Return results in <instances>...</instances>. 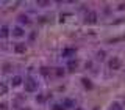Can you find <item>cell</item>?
Returning <instances> with one entry per match:
<instances>
[{"label": "cell", "mask_w": 125, "mask_h": 110, "mask_svg": "<svg viewBox=\"0 0 125 110\" xmlns=\"http://www.w3.org/2000/svg\"><path fill=\"white\" fill-rule=\"evenodd\" d=\"M25 90L27 91H34V90H38V82H34V79H27L25 80Z\"/></svg>", "instance_id": "6da1fadb"}, {"label": "cell", "mask_w": 125, "mask_h": 110, "mask_svg": "<svg viewBox=\"0 0 125 110\" xmlns=\"http://www.w3.org/2000/svg\"><path fill=\"white\" fill-rule=\"evenodd\" d=\"M109 68H111V69H119L120 68V60L117 57H114L111 61H109Z\"/></svg>", "instance_id": "7a4b0ae2"}, {"label": "cell", "mask_w": 125, "mask_h": 110, "mask_svg": "<svg viewBox=\"0 0 125 110\" xmlns=\"http://www.w3.org/2000/svg\"><path fill=\"white\" fill-rule=\"evenodd\" d=\"M11 31H13V36H17V38H21V36H23V35H25V31H23L22 27H14Z\"/></svg>", "instance_id": "3957f363"}, {"label": "cell", "mask_w": 125, "mask_h": 110, "mask_svg": "<svg viewBox=\"0 0 125 110\" xmlns=\"http://www.w3.org/2000/svg\"><path fill=\"white\" fill-rule=\"evenodd\" d=\"M95 21H97V14L94 13V11H91L89 16H86V22H88V24H94Z\"/></svg>", "instance_id": "277c9868"}, {"label": "cell", "mask_w": 125, "mask_h": 110, "mask_svg": "<svg viewBox=\"0 0 125 110\" xmlns=\"http://www.w3.org/2000/svg\"><path fill=\"white\" fill-rule=\"evenodd\" d=\"M19 22H21V24H28L30 22V17L27 14H21V16H19Z\"/></svg>", "instance_id": "5b68a950"}, {"label": "cell", "mask_w": 125, "mask_h": 110, "mask_svg": "<svg viewBox=\"0 0 125 110\" xmlns=\"http://www.w3.org/2000/svg\"><path fill=\"white\" fill-rule=\"evenodd\" d=\"M13 86H17V85H21V82H22V77L21 76H16V77H13Z\"/></svg>", "instance_id": "8992f818"}, {"label": "cell", "mask_w": 125, "mask_h": 110, "mask_svg": "<svg viewBox=\"0 0 125 110\" xmlns=\"http://www.w3.org/2000/svg\"><path fill=\"white\" fill-rule=\"evenodd\" d=\"M77 66H78V61L77 60H72V61L69 63V71H75Z\"/></svg>", "instance_id": "52a82bcc"}, {"label": "cell", "mask_w": 125, "mask_h": 110, "mask_svg": "<svg viewBox=\"0 0 125 110\" xmlns=\"http://www.w3.org/2000/svg\"><path fill=\"white\" fill-rule=\"evenodd\" d=\"M25 49H27L25 44H19V46H16V47H14L16 52H25Z\"/></svg>", "instance_id": "ba28073f"}, {"label": "cell", "mask_w": 125, "mask_h": 110, "mask_svg": "<svg viewBox=\"0 0 125 110\" xmlns=\"http://www.w3.org/2000/svg\"><path fill=\"white\" fill-rule=\"evenodd\" d=\"M6 91H8V86L5 83H0V94H6Z\"/></svg>", "instance_id": "9c48e42d"}, {"label": "cell", "mask_w": 125, "mask_h": 110, "mask_svg": "<svg viewBox=\"0 0 125 110\" xmlns=\"http://www.w3.org/2000/svg\"><path fill=\"white\" fill-rule=\"evenodd\" d=\"M6 35H8V28H6V27H2V28H0V36H6Z\"/></svg>", "instance_id": "30bf717a"}, {"label": "cell", "mask_w": 125, "mask_h": 110, "mask_svg": "<svg viewBox=\"0 0 125 110\" xmlns=\"http://www.w3.org/2000/svg\"><path fill=\"white\" fill-rule=\"evenodd\" d=\"M83 85H84V86H88V88H92L91 80H88V79H83Z\"/></svg>", "instance_id": "8fae6325"}, {"label": "cell", "mask_w": 125, "mask_h": 110, "mask_svg": "<svg viewBox=\"0 0 125 110\" xmlns=\"http://www.w3.org/2000/svg\"><path fill=\"white\" fill-rule=\"evenodd\" d=\"M72 54H73V49H66L62 52V55H72Z\"/></svg>", "instance_id": "7c38bea8"}, {"label": "cell", "mask_w": 125, "mask_h": 110, "mask_svg": "<svg viewBox=\"0 0 125 110\" xmlns=\"http://www.w3.org/2000/svg\"><path fill=\"white\" fill-rule=\"evenodd\" d=\"M62 74H64V71H61V69L56 71V76H62Z\"/></svg>", "instance_id": "4fadbf2b"}]
</instances>
